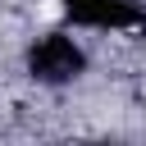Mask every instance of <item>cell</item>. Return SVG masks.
Wrapping results in <instances>:
<instances>
[{
  "label": "cell",
  "mask_w": 146,
  "mask_h": 146,
  "mask_svg": "<svg viewBox=\"0 0 146 146\" xmlns=\"http://www.w3.org/2000/svg\"><path fill=\"white\" fill-rule=\"evenodd\" d=\"M64 14L73 23H87V27H128V23H141V14L128 5V0H59Z\"/></svg>",
  "instance_id": "2"
},
{
  "label": "cell",
  "mask_w": 146,
  "mask_h": 146,
  "mask_svg": "<svg viewBox=\"0 0 146 146\" xmlns=\"http://www.w3.org/2000/svg\"><path fill=\"white\" fill-rule=\"evenodd\" d=\"M82 50L73 46V36H46V41H36L32 46V55H27V68H32V78L36 82H68V78H78L82 73Z\"/></svg>",
  "instance_id": "1"
}]
</instances>
